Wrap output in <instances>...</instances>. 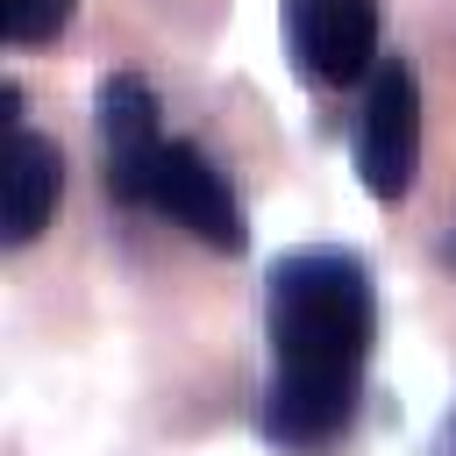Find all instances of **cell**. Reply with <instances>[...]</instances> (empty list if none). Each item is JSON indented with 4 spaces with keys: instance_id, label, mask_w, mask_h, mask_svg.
<instances>
[{
    "instance_id": "obj_1",
    "label": "cell",
    "mask_w": 456,
    "mask_h": 456,
    "mask_svg": "<svg viewBox=\"0 0 456 456\" xmlns=\"http://www.w3.org/2000/svg\"><path fill=\"white\" fill-rule=\"evenodd\" d=\"M271 385H264V442L285 456H321L349 435L363 399V363L378 342V292L356 249H285L264 292Z\"/></svg>"
},
{
    "instance_id": "obj_2",
    "label": "cell",
    "mask_w": 456,
    "mask_h": 456,
    "mask_svg": "<svg viewBox=\"0 0 456 456\" xmlns=\"http://www.w3.org/2000/svg\"><path fill=\"white\" fill-rule=\"evenodd\" d=\"M142 207L164 214L171 228H185L192 242L221 249V256L249 249V221H242V200H235L228 171L200 142H185V135H164V150L150 164V185H142Z\"/></svg>"
},
{
    "instance_id": "obj_3",
    "label": "cell",
    "mask_w": 456,
    "mask_h": 456,
    "mask_svg": "<svg viewBox=\"0 0 456 456\" xmlns=\"http://www.w3.org/2000/svg\"><path fill=\"white\" fill-rule=\"evenodd\" d=\"M356 178L370 200H406L420 178V78L406 57H378L356 114Z\"/></svg>"
},
{
    "instance_id": "obj_4",
    "label": "cell",
    "mask_w": 456,
    "mask_h": 456,
    "mask_svg": "<svg viewBox=\"0 0 456 456\" xmlns=\"http://www.w3.org/2000/svg\"><path fill=\"white\" fill-rule=\"evenodd\" d=\"M285 43L314 86H356L378 71V0H285Z\"/></svg>"
},
{
    "instance_id": "obj_5",
    "label": "cell",
    "mask_w": 456,
    "mask_h": 456,
    "mask_svg": "<svg viewBox=\"0 0 456 456\" xmlns=\"http://www.w3.org/2000/svg\"><path fill=\"white\" fill-rule=\"evenodd\" d=\"M93 114H100V171H107V192H114L121 207H142L150 164H157V150H164V121H157L150 78H135V71L100 78Z\"/></svg>"
},
{
    "instance_id": "obj_6",
    "label": "cell",
    "mask_w": 456,
    "mask_h": 456,
    "mask_svg": "<svg viewBox=\"0 0 456 456\" xmlns=\"http://www.w3.org/2000/svg\"><path fill=\"white\" fill-rule=\"evenodd\" d=\"M57 192H64V157H57V142L36 135V128H14V135H7V207H0L7 249H28V242L50 228Z\"/></svg>"
},
{
    "instance_id": "obj_7",
    "label": "cell",
    "mask_w": 456,
    "mask_h": 456,
    "mask_svg": "<svg viewBox=\"0 0 456 456\" xmlns=\"http://www.w3.org/2000/svg\"><path fill=\"white\" fill-rule=\"evenodd\" d=\"M71 14H78V0H0V36L14 50H36V43L64 36Z\"/></svg>"
},
{
    "instance_id": "obj_8",
    "label": "cell",
    "mask_w": 456,
    "mask_h": 456,
    "mask_svg": "<svg viewBox=\"0 0 456 456\" xmlns=\"http://www.w3.org/2000/svg\"><path fill=\"white\" fill-rule=\"evenodd\" d=\"M435 456H456V406H449V420H442V435H435Z\"/></svg>"
}]
</instances>
